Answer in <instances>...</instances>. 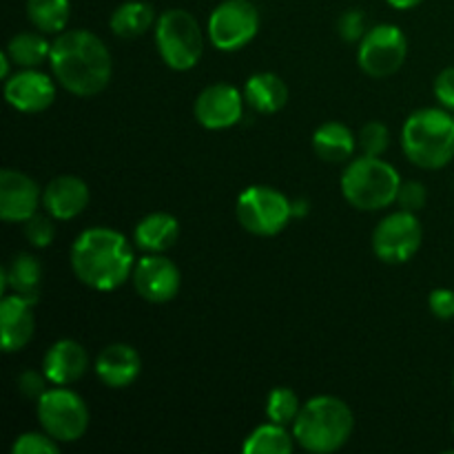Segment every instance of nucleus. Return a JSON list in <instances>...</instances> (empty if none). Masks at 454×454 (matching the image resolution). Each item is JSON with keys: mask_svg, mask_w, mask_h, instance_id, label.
<instances>
[{"mask_svg": "<svg viewBox=\"0 0 454 454\" xmlns=\"http://www.w3.org/2000/svg\"><path fill=\"white\" fill-rule=\"evenodd\" d=\"M49 65L56 82L80 98H91L105 91L114 74L109 49L87 29H69L58 34L51 43Z\"/></svg>", "mask_w": 454, "mask_h": 454, "instance_id": "obj_1", "label": "nucleus"}, {"mask_svg": "<svg viewBox=\"0 0 454 454\" xmlns=\"http://www.w3.org/2000/svg\"><path fill=\"white\" fill-rule=\"evenodd\" d=\"M71 269L93 291H115L136 269V253L120 231L93 226L82 231L71 247Z\"/></svg>", "mask_w": 454, "mask_h": 454, "instance_id": "obj_2", "label": "nucleus"}, {"mask_svg": "<svg viewBox=\"0 0 454 454\" xmlns=\"http://www.w3.org/2000/svg\"><path fill=\"white\" fill-rule=\"evenodd\" d=\"M355 430V415L348 403L333 395H319L301 406L293 421L297 446L313 454L337 452L348 443Z\"/></svg>", "mask_w": 454, "mask_h": 454, "instance_id": "obj_3", "label": "nucleus"}, {"mask_svg": "<svg viewBox=\"0 0 454 454\" xmlns=\"http://www.w3.org/2000/svg\"><path fill=\"white\" fill-rule=\"evenodd\" d=\"M402 146L415 167L437 171L454 158V115L443 109H419L402 129Z\"/></svg>", "mask_w": 454, "mask_h": 454, "instance_id": "obj_4", "label": "nucleus"}, {"mask_svg": "<svg viewBox=\"0 0 454 454\" xmlns=\"http://www.w3.org/2000/svg\"><path fill=\"white\" fill-rule=\"evenodd\" d=\"M402 177L397 168L377 155L350 160L341 173V193L359 211H381L397 200Z\"/></svg>", "mask_w": 454, "mask_h": 454, "instance_id": "obj_5", "label": "nucleus"}, {"mask_svg": "<svg viewBox=\"0 0 454 454\" xmlns=\"http://www.w3.org/2000/svg\"><path fill=\"white\" fill-rule=\"evenodd\" d=\"M155 44L168 69L191 71L204 53L202 27L186 9H167L155 22Z\"/></svg>", "mask_w": 454, "mask_h": 454, "instance_id": "obj_6", "label": "nucleus"}, {"mask_svg": "<svg viewBox=\"0 0 454 454\" xmlns=\"http://www.w3.org/2000/svg\"><path fill=\"white\" fill-rule=\"evenodd\" d=\"M235 215L244 231L257 238L282 233L293 217V202L273 186H248L239 193Z\"/></svg>", "mask_w": 454, "mask_h": 454, "instance_id": "obj_7", "label": "nucleus"}, {"mask_svg": "<svg viewBox=\"0 0 454 454\" xmlns=\"http://www.w3.org/2000/svg\"><path fill=\"white\" fill-rule=\"evenodd\" d=\"M38 419L47 434L56 442L71 443L89 430V408L78 393L67 386H56L38 399Z\"/></svg>", "mask_w": 454, "mask_h": 454, "instance_id": "obj_8", "label": "nucleus"}, {"mask_svg": "<svg viewBox=\"0 0 454 454\" xmlns=\"http://www.w3.org/2000/svg\"><path fill=\"white\" fill-rule=\"evenodd\" d=\"M208 40L220 51H239L260 31V12L251 0H224L208 16Z\"/></svg>", "mask_w": 454, "mask_h": 454, "instance_id": "obj_9", "label": "nucleus"}, {"mask_svg": "<svg viewBox=\"0 0 454 454\" xmlns=\"http://www.w3.org/2000/svg\"><path fill=\"white\" fill-rule=\"evenodd\" d=\"M424 229L415 213L397 211L386 215L372 231V251L384 264H406L417 255Z\"/></svg>", "mask_w": 454, "mask_h": 454, "instance_id": "obj_10", "label": "nucleus"}, {"mask_svg": "<svg viewBox=\"0 0 454 454\" xmlns=\"http://www.w3.org/2000/svg\"><path fill=\"white\" fill-rule=\"evenodd\" d=\"M408 56V38L397 25H377L359 43V67L371 78L397 74Z\"/></svg>", "mask_w": 454, "mask_h": 454, "instance_id": "obj_11", "label": "nucleus"}, {"mask_svg": "<svg viewBox=\"0 0 454 454\" xmlns=\"http://www.w3.org/2000/svg\"><path fill=\"white\" fill-rule=\"evenodd\" d=\"M131 278L137 295L151 304H167L180 293V269L162 253H149L137 260Z\"/></svg>", "mask_w": 454, "mask_h": 454, "instance_id": "obj_12", "label": "nucleus"}, {"mask_svg": "<svg viewBox=\"0 0 454 454\" xmlns=\"http://www.w3.org/2000/svg\"><path fill=\"white\" fill-rule=\"evenodd\" d=\"M244 93L231 84L217 82L204 89L195 100V120L208 131H222L231 129L242 120L244 115Z\"/></svg>", "mask_w": 454, "mask_h": 454, "instance_id": "obj_13", "label": "nucleus"}, {"mask_svg": "<svg viewBox=\"0 0 454 454\" xmlns=\"http://www.w3.org/2000/svg\"><path fill=\"white\" fill-rule=\"evenodd\" d=\"M4 100L20 114H40L56 100V84L38 69H22L4 80Z\"/></svg>", "mask_w": 454, "mask_h": 454, "instance_id": "obj_14", "label": "nucleus"}, {"mask_svg": "<svg viewBox=\"0 0 454 454\" xmlns=\"http://www.w3.org/2000/svg\"><path fill=\"white\" fill-rule=\"evenodd\" d=\"M40 186L34 177L16 168L0 173V217L4 222H27L40 207Z\"/></svg>", "mask_w": 454, "mask_h": 454, "instance_id": "obj_15", "label": "nucleus"}, {"mask_svg": "<svg viewBox=\"0 0 454 454\" xmlns=\"http://www.w3.org/2000/svg\"><path fill=\"white\" fill-rule=\"evenodd\" d=\"M34 301L20 295H4L0 301V333L4 353H18L25 348L35 333Z\"/></svg>", "mask_w": 454, "mask_h": 454, "instance_id": "obj_16", "label": "nucleus"}, {"mask_svg": "<svg viewBox=\"0 0 454 454\" xmlns=\"http://www.w3.org/2000/svg\"><path fill=\"white\" fill-rule=\"evenodd\" d=\"M89 186L78 176H58L43 191V207L56 220H74L89 207Z\"/></svg>", "mask_w": 454, "mask_h": 454, "instance_id": "obj_17", "label": "nucleus"}, {"mask_svg": "<svg viewBox=\"0 0 454 454\" xmlns=\"http://www.w3.org/2000/svg\"><path fill=\"white\" fill-rule=\"evenodd\" d=\"M142 357L133 346L111 344L96 359V375L109 388H127L140 377Z\"/></svg>", "mask_w": 454, "mask_h": 454, "instance_id": "obj_18", "label": "nucleus"}, {"mask_svg": "<svg viewBox=\"0 0 454 454\" xmlns=\"http://www.w3.org/2000/svg\"><path fill=\"white\" fill-rule=\"evenodd\" d=\"M89 355L75 340H60L44 353L43 372L53 386H69L87 372Z\"/></svg>", "mask_w": 454, "mask_h": 454, "instance_id": "obj_19", "label": "nucleus"}, {"mask_svg": "<svg viewBox=\"0 0 454 454\" xmlns=\"http://www.w3.org/2000/svg\"><path fill=\"white\" fill-rule=\"evenodd\" d=\"M244 100L257 114H278L288 102V87L278 74L262 71V74L251 75L244 84Z\"/></svg>", "mask_w": 454, "mask_h": 454, "instance_id": "obj_20", "label": "nucleus"}, {"mask_svg": "<svg viewBox=\"0 0 454 454\" xmlns=\"http://www.w3.org/2000/svg\"><path fill=\"white\" fill-rule=\"evenodd\" d=\"M180 238V224L171 213H149L142 217L133 231L136 247L146 253H164L176 247Z\"/></svg>", "mask_w": 454, "mask_h": 454, "instance_id": "obj_21", "label": "nucleus"}, {"mask_svg": "<svg viewBox=\"0 0 454 454\" xmlns=\"http://www.w3.org/2000/svg\"><path fill=\"white\" fill-rule=\"evenodd\" d=\"M43 286V264L29 253H18L3 270V291H12L29 301H38Z\"/></svg>", "mask_w": 454, "mask_h": 454, "instance_id": "obj_22", "label": "nucleus"}, {"mask_svg": "<svg viewBox=\"0 0 454 454\" xmlns=\"http://www.w3.org/2000/svg\"><path fill=\"white\" fill-rule=\"evenodd\" d=\"M313 151L324 162L340 164L353 158L355 136L346 124L326 122L313 133Z\"/></svg>", "mask_w": 454, "mask_h": 454, "instance_id": "obj_23", "label": "nucleus"}, {"mask_svg": "<svg viewBox=\"0 0 454 454\" xmlns=\"http://www.w3.org/2000/svg\"><path fill=\"white\" fill-rule=\"evenodd\" d=\"M155 9L142 0H129L115 7L109 27L118 38H137L155 25Z\"/></svg>", "mask_w": 454, "mask_h": 454, "instance_id": "obj_24", "label": "nucleus"}, {"mask_svg": "<svg viewBox=\"0 0 454 454\" xmlns=\"http://www.w3.org/2000/svg\"><path fill=\"white\" fill-rule=\"evenodd\" d=\"M4 51L9 53L13 65H18L20 69H35L44 60H49V56H51V43L44 38L43 31L40 34H35V31H22V34H16L9 40Z\"/></svg>", "mask_w": 454, "mask_h": 454, "instance_id": "obj_25", "label": "nucleus"}, {"mask_svg": "<svg viewBox=\"0 0 454 454\" xmlns=\"http://www.w3.org/2000/svg\"><path fill=\"white\" fill-rule=\"evenodd\" d=\"M295 437L288 434L286 426L270 421L248 434L242 450L247 454H291L295 450Z\"/></svg>", "mask_w": 454, "mask_h": 454, "instance_id": "obj_26", "label": "nucleus"}, {"mask_svg": "<svg viewBox=\"0 0 454 454\" xmlns=\"http://www.w3.org/2000/svg\"><path fill=\"white\" fill-rule=\"evenodd\" d=\"M27 16L43 34H62L71 16L69 0H27Z\"/></svg>", "mask_w": 454, "mask_h": 454, "instance_id": "obj_27", "label": "nucleus"}, {"mask_svg": "<svg viewBox=\"0 0 454 454\" xmlns=\"http://www.w3.org/2000/svg\"><path fill=\"white\" fill-rule=\"evenodd\" d=\"M301 411L300 397L291 388H273L266 399V417L275 424H293Z\"/></svg>", "mask_w": 454, "mask_h": 454, "instance_id": "obj_28", "label": "nucleus"}, {"mask_svg": "<svg viewBox=\"0 0 454 454\" xmlns=\"http://www.w3.org/2000/svg\"><path fill=\"white\" fill-rule=\"evenodd\" d=\"M13 454H60V442L47 433H22L13 442Z\"/></svg>", "mask_w": 454, "mask_h": 454, "instance_id": "obj_29", "label": "nucleus"}, {"mask_svg": "<svg viewBox=\"0 0 454 454\" xmlns=\"http://www.w3.org/2000/svg\"><path fill=\"white\" fill-rule=\"evenodd\" d=\"M388 145L390 133L386 124L368 122L366 127L359 131V146H362V151L366 155H377V158H381V155L386 153V149H388Z\"/></svg>", "mask_w": 454, "mask_h": 454, "instance_id": "obj_30", "label": "nucleus"}, {"mask_svg": "<svg viewBox=\"0 0 454 454\" xmlns=\"http://www.w3.org/2000/svg\"><path fill=\"white\" fill-rule=\"evenodd\" d=\"M25 224V238L31 247L35 248H44L53 242L56 238V226H53L51 217L49 215H40V213H34Z\"/></svg>", "mask_w": 454, "mask_h": 454, "instance_id": "obj_31", "label": "nucleus"}, {"mask_svg": "<svg viewBox=\"0 0 454 454\" xmlns=\"http://www.w3.org/2000/svg\"><path fill=\"white\" fill-rule=\"evenodd\" d=\"M337 34L344 43H362L366 35V16L359 9H346L337 20Z\"/></svg>", "mask_w": 454, "mask_h": 454, "instance_id": "obj_32", "label": "nucleus"}, {"mask_svg": "<svg viewBox=\"0 0 454 454\" xmlns=\"http://www.w3.org/2000/svg\"><path fill=\"white\" fill-rule=\"evenodd\" d=\"M426 200H428L426 186L421 184V182L411 180V182H402L397 200H395V202H397L399 208H403V211L417 213L426 207Z\"/></svg>", "mask_w": 454, "mask_h": 454, "instance_id": "obj_33", "label": "nucleus"}, {"mask_svg": "<svg viewBox=\"0 0 454 454\" xmlns=\"http://www.w3.org/2000/svg\"><path fill=\"white\" fill-rule=\"evenodd\" d=\"M18 390L22 393V397L27 399H34V402H38L40 397H43L44 393H47V384H51V381L47 380V375L44 372H35V371H25L18 375Z\"/></svg>", "mask_w": 454, "mask_h": 454, "instance_id": "obj_34", "label": "nucleus"}, {"mask_svg": "<svg viewBox=\"0 0 454 454\" xmlns=\"http://www.w3.org/2000/svg\"><path fill=\"white\" fill-rule=\"evenodd\" d=\"M428 306L437 319H452L454 317V291L450 288H434L428 297Z\"/></svg>", "mask_w": 454, "mask_h": 454, "instance_id": "obj_35", "label": "nucleus"}, {"mask_svg": "<svg viewBox=\"0 0 454 454\" xmlns=\"http://www.w3.org/2000/svg\"><path fill=\"white\" fill-rule=\"evenodd\" d=\"M434 98L446 109L454 111V67H448L437 75V80H434Z\"/></svg>", "mask_w": 454, "mask_h": 454, "instance_id": "obj_36", "label": "nucleus"}, {"mask_svg": "<svg viewBox=\"0 0 454 454\" xmlns=\"http://www.w3.org/2000/svg\"><path fill=\"white\" fill-rule=\"evenodd\" d=\"M12 65L13 62H12V58H9V53L7 51L0 53V78L3 80L9 78V67Z\"/></svg>", "mask_w": 454, "mask_h": 454, "instance_id": "obj_37", "label": "nucleus"}, {"mask_svg": "<svg viewBox=\"0 0 454 454\" xmlns=\"http://www.w3.org/2000/svg\"><path fill=\"white\" fill-rule=\"evenodd\" d=\"M386 3L395 9H412L417 7V4L424 3V0H386Z\"/></svg>", "mask_w": 454, "mask_h": 454, "instance_id": "obj_38", "label": "nucleus"}, {"mask_svg": "<svg viewBox=\"0 0 454 454\" xmlns=\"http://www.w3.org/2000/svg\"><path fill=\"white\" fill-rule=\"evenodd\" d=\"M452 433H454V424H452Z\"/></svg>", "mask_w": 454, "mask_h": 454, "instance_id": "obj_39", "label": "nucleus"}, {"mask_svg": "<svg viewBox=\"0 0 454 454\" xmlns=\"http://www.w3.org/2000/svg\"><path fill=\"white\" fill-rule=\"evenodd\" d=\"M452 384H454V377H452Z\"/></svg>", "mask_w": 454, "mask_h": 454, "instance_id": "obj_40", "label": "nucleus"}]
</instances>
